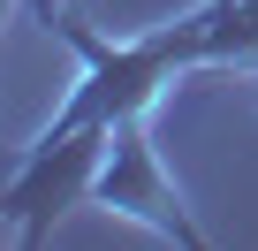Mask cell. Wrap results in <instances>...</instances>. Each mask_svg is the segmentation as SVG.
I'll list each match as a JSON object with an SVG mask.
<instances>
[{
	"mask_svg": "<svg viewBox=\"0 0 258 251\" xmlns=\"http://www.w3.org/2000/svg\"><path fill=\"white\" fill-rule=\"evenodd\" d=\"M106 137H114V130L38 137V145L16 160L8 190H0V236H8V243H46V236H53V221H61L69 206H84V198H91V175H99Z\"/></svg>",
	"mask_w": 258,
	"mask_h": 251,
	"instance_id": "1",
	"label": "cell"
},
{
	"mask_svg": "<svg viewBox=\"0 0 258 251\" xmlns=\"http://www.w3.org/2000/svg\"><path fill=\"white\" fill-rule=\"evenodd\" d=\"M91 206L129 213V221H145L152 236L190 243V251L205 243V228L190 221L182 190L167 183V168H160V153H152V137H145V114L114 122V137H106V153H99V175H91Z\"/></svg>",
	"mask_w": 258,
	"mask_h": 251,
	"instance_id": "2",
	"label": "cell"
}]
</instances>
